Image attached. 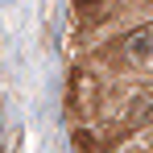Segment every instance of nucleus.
Wrapping results in <instances>:
<instances>
[{
	"mask_svg": "<svg viewBox=\"0 0 153 153\" xmlns=\"http://www.w3.org/2000/svg\"><path fill=\"white\" fill-rule=\"evenodd\" d=\"M128 54H132V58H153V33L149 29H137V33L128 37Z\"/></svg>",
	"mask_w": 153,
	"mask_h": 153,
	"instance_id": "nucleus-1",
	"label": "nucleus"
},
{
	"mask_svg": "<svg viewBox=\"0 0 153 153\" xmlns=\"http://www.w3.org/2000/svg\"><path fill=\"white\" fill-rule=\"evenodd\" d=\"M79 4H100V0H79Z\"/></svg>",
	"mask_w": 153,
	"mask_h": 153,
	"instance_id": "nucleus-2",
	"label": "nucleus"
}]
</instances>
